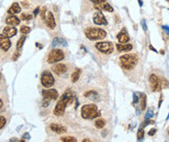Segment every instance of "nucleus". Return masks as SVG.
<instances>
[{"instance_id":"c9c22d12","label":"nucleus","mask_w":169,"mask_h":142,"mask_svg":"<svg viewBox=\"0 0 169 142\" xmlns=\"http://www.w3.org/2000/svg\"><path fill=\"white\" fill-rule=\"evenodd\" d=\"M90 1H92L94 4H100V3H104L106 0H90Z\"/></svg>"},{"instance_id":"b1692460","label":"nucleus","mask_w":169,"mask_h":142,"mask_svg":"<svg viewBox=\"0 0 169 142\" xmlns=\"http://www.w3.org/2000/svg\"><path fill=\"white\" fill-rule=\"evenodd\" d=\"M105 121L103 119H98L97 121H95V123H94V126H95V128H97V129H102L103 127L105 126Z\"/></svg>"},{"instance_id":"393cba45","label":"nucleus","mask_w":169,"mask_h":142,"mask_svg":"<svg viewBox=\"0 0 169 142\" xmlns=\"http://www.w3.org/2000/svg\"><path fill=\"white\" fill-rule=\"evenodd\" d=\"M60 141H63V142H76V141H77V138L73 137V136H63V137L60 138Z\"/></svg>"},{"instance_id":"c756f323","label":"nucleus","mask_w":169,"mask_h":142,"mask_svg":"<svg viewBox=\"0 0 169 142\" xmlns=\"http://www.w3.org/2000/svg\"><path fill=\"white\" fill-rule=\"evenodd\" d=\"M31 31V28L28 26H21V34H28Z\"/></svg>"},{"instance_id":"aec40b11","label":"nucleus","mask_w":169,"mask_h":142,"mask_svg":"<svg viewBox=\"0 0 169 142\" xmlns=\"http://www.w3.org/2000/svg\"><path fill=\"white\" fill-rule=\"evenodd\" d=\"M21 7L19 6V3L15 2V3L12 4V6L10 7V9L8 10V14H10V15H16V14L21 13Z\"/></svg>"},{"instance_id":"3c124183","label":"nucleus","mask_w":169,"mask_h":142,"mask_svg":"<svg viewBox=\"0 0 169 142\" xmlns=\"http://www.w3.org/2000/svg\"><path fill=\"white\" fill-rule=\"evenodd\" d=\"M168 133H169V131H168Z\"/></svg>"},{"instance_id":"ea45409f","label":"nucleus","mask_w":169,"mask_h":142,"mask_svg":"<svg viewBox=\"0 0 169 142\" xmlns=\"http://www.w3.org/2000/svg\"><path fill=\"white\" fill-rule=\"evenodd\" d=\"M156 129H152L150 131H149V135H154V134L156 133Z\"/></svg>"},{"instance_id":"f03ea898","label":"nucleus","mask_w":169,"mask_h":142,"mask_svg":"<svg viewBox=\"0 0 169 142\" xmlns=\"http://www.w3.org/2000/svg\"><path fill=\"white\" fill-rule=\"evenodd\" d=\"M81 115L84 119H94L101 115L97 106L95 104H85L81 109Z\"/></svg>"},{"instance_id":"2f4dec72","label":"nucleus","mask_w":169,"mask_h":142,"mask_svg":"<svg viewBox=\"0 0 169 142\" xmlns=\"http://www.w3.org/2000/svg\"><path fill=\"white\" fill-rule=\"evenodd\" d=\"M5 125H6V119H5V117L0 115V129H3Z\"/></svg>"},{"instance_id":"dca6fc26","label":"nucleus","mask_w":169,"mask_h":142,"mask_svg":"<svg viewBox=\"0 0 169 142\" xmlns=\"http://www.w3.org/2000/svg\"><path fill=\"white\" fill-rule=\"evenodd\" d=\"M67 46V41L64 38H61V37H55L52 42V46L53 48H56V46Z\"/></svg>"},{"instance_id":"412c9836","label":"nucleus","mask_w":169,"mask_h":142,"mask_svg":"<svg viewBox=\"0 0 169 142\" xmlns=\"http://www.w3.org/2000/svg\"><path fill=\"white\" fill-rule=\"evenodd\" d=\"M117 46V50L119 51H129L132 50V45L131 44H118L116 45Z\"/></svg>"},{"instance_id":"7ed1b4c3","label":"nucleus","mask_w":169,"mask_h":142,"mask_svg":"<svg viewBox=\"0 0 169 142\" xmlns=\"http://www.w3.org/2000/svg\"><path fill=\"white\" fill-rule=\"evenodd\" d=\"M85 34L87 38L90 41H97L102 40L106 37L107 33L104 29L97 28V27H89L85 30Z\"/></svg>"},{"instance_id":"6e6552de","label":"nucleus","mask_w":169,"mask_h":142,"mask_svg":"<svg viewBox=\"0 0 169 142\" xmlns=\"http://www.w3.org/2000/svg\"><path fill=\"white\" fill-rule=\"evenodd\" d=\"M149 80H150V82H151V87H152V90H153L154 92L160 91L162 87H161L160 80V78L158 77V75H151L150 77H149Z\"/></svg>"},{"instance_id":"8fccbe9b","label":"nucleus","mask_w":169,"mask_h":142,"mask_svg":"<svg viewBox=\"0 0 169 142\" xmlns=\"http://www.w3.org/2000/svg\"><path fill=\"white\" fill-rule=\"evenodd\" d=\"M0 78H1V75H0Z\"/></svg>"},{"instance_id":"f3484780","label":"nucleus","mask_w":169,"mask_h":142,"mask_svg":"<svg viewBox=\"0 0 169 142\" xmlns=\"http://www.w3.org/2000/svg\"><path fill=\"white\" fill-rule=\"evenodd\" d=\"M50 129H52L53 131H55L56 133H66V128L63 126H61L59 124H56V123H53L50 125Z\"/></svg>"},{"instance_id":"09e8293b","label":"nucleus","mask_w":169,"mask_h":142,"mask_svg":"<svg viewBox=\"0 0 169 142\" xmlns=\"http://www.w3.org/2000/svg\"><path fill=\"white\" fill-rule=\"evenodd\" d=\"M85 141H86V142H89V141H90V139H84V140H83V142H85Z\"/></svg>"},{"instance_id":"473e14b6","label":"nucleus","mask_w":169,"mask_h":142,"mask_svg":"<svg viewBox=\"0 0 169 142\" xmlns=\"http://www.w3.org/2000/svg\"><path fill=\"white\" fill-rule=\"evenodd\" d=\"M160 83H161V87H163V88H167L168 87V81L165 79L164 77H162L160 79Z\"/></svg>"},{"instance_id":"bb28decb","label":"nucleus","mask_w":169,"mask_h":142,"mask_svg":"<svg viewBox=\"0 0 169 142\" xmlns=\"http://www.w3.org/2000/svg\"><path fill=\"white\" fill-rule=\"evenodd\" d=\"M24 41H25V37L21 36V38H19V40L18 41V44H17V50H19L21 48H23V45Z\"/></svg>"},{"instance_id":"4468645a","label":"nucleus","mask_w":169,"mask_h":142,"mask_svg":"<svg viewBox=\"0 0 169 142\" xmlns=\"http://www.w3.org/2000/svg\"><path fill=\"white\" fill-rule=\"evenodd\" d=\"M52 70H53V72L55 73V75H60L64 73L66 71H67V67H66V65L62 64V63H58V64L53 66Z\"/></svg>"},{"instance_id":"39448f33","label":"nucleus","mask_w":169,"mask_h":142,"mask_svg":"<svg viewBox=\"0 0 169 142\" xmlns=\"http://www.w3.org/2000/svg\"><path fill=\"white\" fill-rule=\"evenodd\" d=\"M63 59H64V52L59 48H55L49 53L48 63L53 64V63H57Z\"/></svg>"},{"instance_id":"37998d69","label":"nucleus","mask_w":169,"mask_h":142,"mask_svg":"<svg viewBox=\"0 0 169 142\" xmlns=\"http://www.w3.org/2000/svg\"><path fill=\"white\" fill-rule=\"evenodd\" d=\"M23 137V138H25V139H29V138H30V136H29V134H28V133H24Z\"/></svg>"},{"instance_id":"e433bc0d","label":"nucleus","mask_w":169,"mask_h":142,"mask_svg":"<svg viewBox=\"0 0 169 142\" xmlns=\"http://www.w3.org/2000/svg\"><path fill=\"white\" fill-rule=\"evenodd\" d=\"M21 55V53L19 52V51H17V52H15V54L13 55V60L14 61H17V59L19 58V56Z\"/></svg>"},{"instance_id":"72a5a7b5","label":"nucleus","mask_w":169,"mask_h":142,"mask_svg":"<svg viewBox=\"0 0 169 142\" xmlns=\"http://www.w3.org/2000/svg\"><path fill=\"white\" fill-rule=\"evenodd\" d=\"M139 99H140V98L138 97L137 93H133V104L134 106H136V104L139 102Z\"/></svg>"},{"instance_id":"f704fd0d","label":"nucleus","mask_w":169,"mask_h":142,"mask_svg":"<svg viewBox=\"0 0 169 142\" xmlns=\"http://www.w3.org/2000/svg\"><path fill=\"white\" fill-rule=\"evenodd\" d=\"M46 11H47V8H46V7H43L42 11H41V13H40V17H41V18H42V19H45Z\"/></svg>"},{"instance_id":"9d476101","label":"nucleus","mask_w":169,"mask_h":142,"mask_svg":"<svg viewBox=\"0 0 169 142\" xmlns=\"http://www.w3.org/2000/svg\"><path fill=\"white\" fill-rule=\"evenodd\" d=\"M42 95L44 97V99H47V100H56L58 98V92L56 91L55 89H48V90H43L42 91Z\"/></svg>"},{"instance_id":"ddd939ff","label":"nucleus","mask_w":169,"mask_h":142,"mask_svg":"<svg viewBox=\"0 0 169 142\" xmlns=\"http://www.w3.org/2000/svg\"><path fill=\"white\" fill-rule=\"evenodd\" d=\"M117 39L118 41L120 42V44H126L127 42H129L130 38H129V35L127 34L126 31V29H122V30L117 35Z\"/></svg>"},{"instance_id":"4c0bfd02","label":"nucleus","mask_w":169,"mask_h":142,"mask_svg":"<svg viewBox=\"0 0 169 142\" xmlns=\"http://www.w3.org/2000/svg\"><path fill=\"white\" fill-rule=\"evenodd\" d=\"M141 24H142V27H143L144 31H147V25H146V21H145V19H143V20L141 21Z\"/></svg>"},{"instance_id":"a878e982","label":"nucleus","mask_w":169,"mask_h":142,"mask_svg":"<svg viewBox=\"0 0 169 142\" xmlns=\"http://www.w3.org/2000/svg\"><path fill=\"white\" fill-rule=\"evenodd\" d=\"M32 18H33L32 15L26 14V13H23V14H21V18L23 19V20H26V21L31 20V19H32Z\"/></svg>"},{"instance_id":"79ce46f5","label":"nucleus","mask_w":169,"mask_h":142,"mask_svg":"<svg viewBox=\"0 0 169 142\" xmlns=\"http://www.w3.org/2000/svg\"><path fill=\"white\" fill-rule=\"evenodd\" d=\"M38 13H39V7H38V8H36L35 10H34V12H33V15H34V16H37Z\"/></svg>"},{"instance_id":"0eeeda50","label":"nucleus","mask_w":169,"mask_h":142,"mask_svg":"<svg viewBox=\"0 0 169 142\" xmlns=\"http://www.w3.org/2000/svg\"><path fill=\"white\" fill-rule=\"evenodd\" d=\"M96 50L104 54H110L114 50V46L111 42H99L95 45Z\"/></svg>"},{"instance_id":"cd10ccee","label":"nucleus","mask_w":169,"mask_h":142,"mask_svg":"<svg viewBox=\"0 0 169 142\" xmlns=\"http://www.w3.org/2000/svg\"><path fill=\"white\" fill-rule=\"evenodd\" d=\"M84 96L86 97V98H92V97H95V98H97V93L95 92V91H87L84 94Z\"/></svg>"},{"instance_id":"4be33fe9","label":"nucleus","mask_w":169,"mask_h":142,"mask_svg":"<svg viewBox=\"0 0 169 142\" xmlns=\"http://www.w3.org/2000/svg\"><path fill=\"white\" fill-rule=\"evenodd\" d=\"M80 75H81V70L80 69H77L74 71V73H72V75H71V81L73 83L77 82L78 79H79L80 77Z\"/></svg>"},{"instance_id":"9b49d317","label":"nucleus","mask_w":169,"mask_h":142,"mask_svg":"<svg viewBox=\"0 0 169 142\" xmlns=\"http://www.w3.org/2000/svg\"><path fill=\"white\" fill-rule=\"evenodd\" d=\"M94 21L95 24H97V25H107V24H108L106 18H105V17H104V15L102 14L101 12H97V13L94 14Z\"/></svg>"},{"instance_id":"5701e85b","label":"nucleus","mask_w":169,"mask_h":142,"mask_svg":"<svg viewBox=\"0 0 169 142\" xmlns=\"http://www.w3.org/2000/svg\"><path fill=\"white\" fill-rule=\"evenodd\" d=\"M140 101V107L142 110L146 109V101H147V97L145 94H141V98L139 99Z\"/></svg>"},{"instance_id":"f257e3e1","label":"nucleus","mask_w":169,"mask_h":142,"mask_svg":"<svg viewBox=\"0 0 169 142\" xmlns=\"http://www.w3.org/2000/svg\"><path fill=\"white\" fill-rule=\"evenodd\" d=\"M74 101V94L71 90H66L63 93V95L61 96L60 100L57 102L56 106L53 109V114L55 116H62L65 112L66 106L68 104H72V102Z\"/></svg>"},{"instance_id":"a211bd4d","label":"nucleus","mask_w":169,"mask_h":142,"mask_svg":"<svg viewBox=\"0 0 169 142\" xmlns=\"http://www.w3.org/2000/svg\"><path fill=\"white\" fill-rule=\"evenodd\" d=\"M17 29L13 27V26H7V27H5L3 29V33H4V35H6L7 37H9V38H11V37H14V36H16V34H17Z\"/></svg>"},{"instance_id":"6ab92c4d","label":"nucleus","mask_w":169,"mask_h":142,"mask_svg":"<svg viewBox=\"0 0 169 142\" xmlns=\"http://www.w3.org/2000/svg\"><path fill=\"white\" fill-rule=\"evenodd\" d=\"M94 8H95V9H97V10H103V11H106V12H113V11H114V9H113V7H112L110 4H108V3L95 4Z\"/></svg>"},{"instance_id":"a18cd8bd","label":"nucleus","mask_w":169,"mask_h":142,"mask_svg":"<svg viewBox=\"0 0 169 142\" xmlns=\"http://www.w3.org/2000/svg\"><path fill=\"white\" fill-rule=\"evenodd\" d=\"M161 102H162V96H160V104H158V107H160Z\"/></svg>"},{"instance_id":"a19ab883","label":"nucleus","mask_w":169,"mask_h":142,"mask_svg":"<svg viewBox=\"0 0 169 142\" xmlns=\"http://www.w3.org/2000/svg\"><path fill=\"white\" fill-rule=\"evenodd\" d=\"M162 29H163V30H165L166 32H167V33L169 34V27H168V26H166V25H162Z\"/></svg>"},{"instance_id":"7c9ffc66","label":"nucleus","mask_w":169,"mask_h":142,"mask_svg":"<svg viewBox=\"0 0 169 142\" xmlns=\"http://www.w3.org/2000/svg\"><path fill=\"white\" fill-rule=\"evenodd\" d=\"M137 138H138V140H142V139L144 138V129H143V128H141L138 131V133H137Z\"/></svg>"},{"instance_id":"49530a36","label":"nucleus","mask_w":169,"mask_h":142,"mask_svg":"<svg viewBox=\"0 0 169 142\" xmlns=\"http://www.w3.org/2000/svg\"><path fill=\"white\" fill-rule=\"evenodd\" d=\"M150 48H151V50L155 51V52H158V51H156V48H153V46H150Z\"/></svg>"},{"instance_id":"de8ad7c7","label":"nucleus","mask_w":169,"mask_h":142,"mask_svg":"<svg viewBox=\"0 0 169 142\" xmlns=\"http://www.w3.org/2000/svg\"><path fill=\"white\" fill-rule=\"evenodd\" d=\"M3 106V102H2V100H0V108Z\"/></svg>"},{"instance_id":"f8f14e48","label":"nucleus","mask_w":169,"mask_h":142,"mask_svg":"<svg viewBox=\"0 0 169 142\" xmlns=\"http://www.w3.org/2000/svg\"><path fill=\"white\" fill-rule=\"evenodd\" d=\"M46 24L50 29H55L56 26V22H55V16L52 12H49L47 15V18H46Z\"/></svg>"},{"instance_id":"c85d7f7f","label":"nucleus","mask_w":169,"mask_h":142,"mask_svg":"<svg viewBox=\"0 0 169 142\" xmlns=\"http://www.w3.org/2000/svg\"><path fill=\"white\" fill-rule=\"evenodd\" d=\"M153 116H154L153 109H152V108H149V109H148V111H147L146 115H145V120H149V119H151Z\"/></svg>"},{"instance_id":"20e7f679","label":"nucleus","mask_w":169,"mask_h":142,"mask_svg":"<svg viewBox=\"0 0 169 142\" xmlns=\"http://www.w3.org/2000/svg\"><path fill=\"white\" fill-rule=\"evenodd\" d=\"M137 61H138L137 57L132 54H124L120 57V62H121L122 68L127 71L133 69L137 64Z\"/></svg>"},{"instance_id":"1a4fd4ad","label":"nucleus","mask_w":169,"mask_h":142,"mask_svg":"<svg viewBox=\"0 0 169 142\" xmlns=\"http://www.w3.org/2000/svg\"><path fill=\"white\" fill-rule=\"evenodd\" d=\"M11 41L9 37H7L4 34H0V48L4 51H8L11 48Z\"/></svg>"},{"instance_id":"423d86ee","label":"nucleus","mask_w":169,"mask_h":142,"mask_svg":"<svg viewBox=\"0 0 169 142\" xmlns=\"http://www.w3.org/2000/svg\"><path fill=\"white\" fill-rule=\"evenodd\" d=\"M41 83L45 88H50L55 84V78L50 71H44L41 75Z\"/></svg>"},{"instance_id":"58836bf2","label":"nucleus","mask_w":169,"mask_h":142,"mask_svg":"<svg viewBox=\"0 0 169 142\" xmlns=\"http://www.w3.org/2000/svg\"><path fill=\"white\" fill-rule=\"evenodd\" d=\"M49 104H50V100H47V99H44V102H43V106H48Z\"/></svg>"},{"instance_id":"2eb2a0df","label":"nucleus","mask_w":169,"mask_h":142,"mask_svg":"<svg viewBox=\"0 0 169 142\" xmlns=\"http://www.w3.org/2000/svg\"><path fill=\"white\" fill-rule=\"evenodd\" d=\"M5 22L8 24V25L17 26V25H19V18H18V17L15 16V15H11V16L7 17Z\"/></svg>"},{"instance_id":"c03bdc74","label":"nucleus","mask_w":169,"mask_h":142,"mask_svg":"<svg viewBox=\"0 0 169 142\" xmlns=\"http://www.w3.org/2000/svg\"><path fill=\"white\" fill-rule=\"evenodd\" d=\"M21 5H23V6H24L23 8H28V7H29V5L27 3H25V2H23V3H21Z\"/></svg>"}]
</instances>
